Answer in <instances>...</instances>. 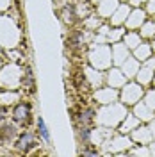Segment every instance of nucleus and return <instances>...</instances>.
Wrapping results in <instances>:
<instances>
[{"mask_svg":"<svg viewBox=\"0 0 155 157\" xmlns=\"http://www.w3.org/2000/svg\"><path fill=\"white\" fill-rule=\"evenodd\" d=\"M128 114V107L121 102L107 104L96 113V121L104 127H119L123 118Z\"/></svg>","mask_w":155,"mask_h":157,"instance_id":"obj_1","label":"nucleus"},{"mask_svg":"<svg viewBox=\"0 0 155 157\" xmlns=\"http://www.w3.org/2000/svg\"><path fill=\"white\" fill-rule=\"evenodd\" d=\"M89 64L96 70H107L112 64V47H109L105 43H98L87 54Z\"/></svg>","mask_w":155,"mask_h":157,"instance_id":"obj_2","label":"nucleus"},{"mask_svg":"<svg viewBox=\"0 0 155 157\" xmlns=\"http://www.w3.org/2000/svg\"><path fill=\"white\" fill-rule=\"evenodd\" d=\"M0 86L2 89L16 91L23 86V70L18 64H6L0 68Z\"/></svg>","mask_w":155,"mask_h":157,"instance_id":"obj_3","label":"nucleus"},{"mask_svg":"<svg viewBox=\"0 0 155 157\" xmlns=\"http://www.w3.org/2000/svg\"><path fill=\"white\" fill-rule=\"evenodd\" d=\"M146 89L143 84H139L137 80H128L123 88L119 89V102L125 104L127 107H134L137 102H141L145 97Z\"/></svg>","mask_w":155,"mask_h":157,"instance_id":"obj_4","label":"nucleus"},{"mask_svg":"<svg viewBox=\"0 0 155 157\" xmlns=\"http://www.w3.org/2000/svg\"><path fill=\"white\" fill-rule=\"evenodd\" d=\"M11 118L18 127H29L32 120V105L29 100H18L11 109Z\"/></svg>","mask_w":155,"mask_h":157,"instance_id":"obj_5","label":"nucleus"},{"mask_svg":"<svg viewBox=\"0 0 155 157\" xmlns=\"http://www.w3.org/2000/svg\"><path fill=\"white\" fill-rule=\"evenodd\" d=\"M4 36H7V48H14L18 45L20 32L18 27L14 25V21L11 18H4L0 16V43H4Z\"/></svg>","mask_w":155,"mask_h":157,"instance_id":"obj_6","label":"nucleus"},{"mask_svg":"<svg viewBox=\"0 0 155 157\" xmlns=\"http://www.w3.org/2000/svg\"><path fill=\"white\" fill-rule=\"evenodd\" d=\"M36 134L30 132V130H21L16 139H14V145L13 147L18 150L20 154H30V150L36 147Z\"/></svg>","mask_w":155,"mask_h":157,"instance_id":"obj_7","label":"nucleus"},{"mask_svg":"<svg viewBox=\"0 0 155 157\" xmlns=\"http://www.w3.org/2000/svg\"><path fill=\"white\" fill-rule=\"evenodd\" d=\"M153 75H155V57L146 59L145 63H141L139 71L136 75V80L143 86H150L153 82Z\"/></svg>","mask_w":155,"mask_h":157,"instance_id":"obj_8","label":"nucleus"},{"mask_svg":"<svg viewBox=\"0 0 155 157\" xmlns=\"http://www.w3.org/2000/svg\"><path fill=\"white\" fill-rule=\"evenodd\" d=\"M148 20V11L146 9H141V7H136V9L130 11V14L127 16V21H125V29L128 30H137L141 29V25Z\"/></svg>","mask_w":155,"mask_h":157,"instance_id":"obj_9","label":"nucleus"},{"mask_svg":"<svg viewBox=\"0 0 155 157\" xmlns=\"http://www.w3.org/2000/svg\"><path fill=\"white\" fill-rule=\"evenodd\" d=\"M119 98V91L116 88H98V91L95 93V100H96L100 105H107V104H112V102H118Z\"/></svg>","mask_w":155,"mask_h":157,"instance_id":"obj_10","label":"nucleus"},{"mask_svg":"<svg viewBox=\"0 0 155 157\" xmlns=\"http://www.w3.org/2000/svg\"><path fill=\"white\" fill-rule=\"evenodd\" d=\"M105 80H107V84H109L111 88L121 89L127 82H128V77L123 73V70L121 68H111L109 70V73H107Z\"/></svg>","mask_w":155,"mask_h":157,"instance_id":"obj_11","label":"nucleus"},{"mask_svg":"<svg viewBox=\"0 0 155 157\" xmlns=\"http://www.w3.org/2000/svg\"><path fill=\"white\" fill-rule=\"evenodd\" d=\"M87 39H89V36H87L86 30H82V29L71 30L68 41H66V47H70L71 50H78V48H82V47L87 43Z\"/></svg>","mask_w":155,"mask_h":157,"instance_id":"obj_12","label":"nucleus"},{"mask_svg":"<svg viewBox=\"0 0 155 157\" xmlns=\"http://www.w3.org/2000/svg\"><path fill=\"white\" fill-rule=\"evenodd\" d=\"M130 57V48L127 47L123 41H118V43H112V63L116 66H121L125 63V59Z\"/></svg>","mask_w":155,"mask_h":157,"instance_id":"obj_13","label":"nucleus"},{"mask_svg":"<svg viewBox=\"0 0 155 157\" xmlns=\"http://www.w3.org/2000/svg\"><path fill=\"white\" fill-rule=\"evenodd\" d=\"M119 0H100L96 4V11H98V16L102 18H111L114 14V11L119 7Z\"/></svg>","mask_w":155,"mask_h":157,"instance_id":"obj_14","label":"nucleus"},{"mask_svg":"<svg viewBox=\"0 0 155 157\" xmlns=\"http://www.w3.org/2000/svg\"><path fill=\"white\" fill-rule=\"evenodd\" d=\"M71 113H73V120L77 121L78 125H91L96 120V111L93 107H84V109H80L78 113H75V111H71Z\"/></svg>","mask_w":155,"mask_h":157,"instance_id":"obj_15","label":"nucleus"},{"mask_svg":"<svg viewBox=\"0 0 155 157\" xmlns=\"http://www.w3.org/2000/svg\"><path fill=\"white\" fill-rule=\"evenodd\" d=\"M18 136L16 123H0V143H13Z\"/></svg>","mask_w":155,"mask_h":157,"instance_id":"obj_16","label":"nucleus"},{"mask_svg":"<svg viewBox=\"0 0 155 157\" xmlns=\"http://www.w3.org/2000/svg\"><path fill=\"white\" fill-rule=\"evenodd\" d=\"M130 14V7L127 6V4H119V7L114 11V14L111 16V23L114 25V27H125V21H127V16Z\"/></svg>","mask_w":155,"mask_h":157,"instance_id":"obj_17","label":"nucleus"},{"mask_svg":"<svg viewBox=\"0 0 155 157\" xmlns=\"http://www.w3.org/2000/svg\"><path fill=\"white\" fill-rule=\"evenodd\" d=\"M134 114H136L141 121H146V123H148V121H152L155 118V111H152V109L141 100V102H137L136 105H134Z\"/></svg>","mask_w":155,"mask_h":157,"instance_id":"obj_18","label":"nucleus"},{"mask_svg":"<svg viewBox=\"0 0 155 157\" xmlns=\"http://www.w3.org/2000/svg\"><path fill=\"white\" fill-rule=\"evenodd\" d=\"M130 134H132V139H134V141H137V143H143V145H145V143H148V141L153 137V132H152V128L148 127V125H139V127L134 128Z\"/></svg>","mask_w":155,"mask_h":157,"instance_id":"obj_19","label":"nucleus"},{"mask_svg":"<svg viewBox=\"0 0 155 157\" xmlns=\"http://www.w3.org/2000/svg\"><path fill=\"white\" fill-rule=\"evenodd\" d=\"M139 125H141V120H139L136 114H130V113H128V114L123 118V121L119 123V132H121V134H130V132H132L134 128H137Z\"/></svg>","mask_w":155,"mask_h":157,"instance_id":"obj_20","label":"nucleus"},{"mask_svg":"<svg viewBox=\"0 0 155 157\" xmlns=\"http://www.w3.org/2000/svg\"><path fill=\"white\" fill-rule=\"evenodd\" d=\"M139 66H141V63H139L136 57H127L125 63H123L119 68L123 70V73H125L128 78H136L137 71H139Z\"/></svg>","mask_w":155,"mask_h":157,"instance_id":"obj_21","label":"nucleus"},{"mask_svg":"<svg viewBox=\"0 0 155 157\" xmlns=\"http://www.w3.org/2000/svg\"><path fill=\"white\" fill-rule=\"evenodd\" d=\"M132 52H134V57H136L139 63H145L146 59L152 57V52H153V48H152V43H146V41H143V43H141V45H137Z\"/></svg>","mask_w":155,"mask_h":157,"instance_id":"obj_22","label":"nucleus"},{"mask_svg":"<svg viewBox=\"0 0 155 157\" xmlns=\"http://www.w3.org/2000/svg\"><path fill=\"white\" fill-rule=\"evenodd\" d=\"M123 43L130 50H134L137 45L143 43V36L139 34V30H127L125 34H123Z\"/></svg>","mask_w":155,"mask_h":157,"instance_id":"obj_23","label":"nucleus"},{"mask_svg":"<svg viewBox=\"0 0 155 157\" xmlns=\"http://www.w3.org/2000/svg\"><path fill=\"white\" fill-rule=\"evenodd\" d=\"M139 34L143 36V39H153L155 38V20L153 18H148L141 25V30H139Z\"/></svg>","mask_w":155,"mask_h":157,"instance_id":"obj_24","label":"nucleus"},{"mask_svg":"<svg viewBox=\"0 0 155 157\" xmlns=\"http://www.w3.org/2000/svg\"><path fill=\"white\" fill-rule=\"evenodd\" d=\"M77 18L78 16H77V9H75V6H66L64 9L61 11V20H62L66 25H73Z\"/></svg>","mask_w":155,"mask_h":157,"instance_id":"obj_25","label":"nucleus"},{"mask_svg":"<svg viewBox=\"0 0 155 157\" xmlns=\"http://www.w3.org/2000/svg\"><path fill=\"white\" fill-rule=\"evenodd\" d=\"M20 100V95L14 91L13 93V89H4L2 93H0V104H4V105H9V104H16Z\"/></svg>","mask_w":155,"mask_h":157,"instance_id":"obj_26","label":"nucleus"},{"mask_svg":"<svg viewBox=\"0 0 155 157\" xmlns=\"http://www.w3.org/2000/svg\"><path fill=\"white\" fill-rule=\"evenodd\" d=\"M36 127H38V136L45 141V143H50V132H48V127L45 123V120L41 116L36 118Z\"/></svg>","mask_w":155,"mask_h":157,"instance_id":"obj_27","label":"nucleus"},{"mask_svg":"<svg viewBox=\"0 0 155 157\" xmlns=\"http://www.w3.org/2000/svg\"><path fill=\"white\" fill-rule=\"evenodd\" d=\"M21 88L29 89V91H34V88H36L34 73H32V68L30 66H25V70H23V86Z\"/></svg>","mask_w":155,"mask_h":157,"instance_id":"obj_28","label":"nucleus"},{"mask_svg":"<svg viewBox=\"0 0 155 157\" xmlns=\"http://www.w3.org/2000/svg\"><path fill=\"white\" fill-rule=\"evenodd\" d=\"M93 132L95 130L91 128V125H78V128H77V136L82 143H89L91 137H93Z\"/></svg>","mask_w":155,"mask_h":157,"instance_id":"obj_29","label":"nucleus"},{"mask_svg":"<svg viewBox=\"0 0 155 157\" xmlns=\"http://www.w3.org/2000/svg\"><path fill=\"white\" fill-rule=\"evenodd\" d=\"M143 102H145L148 107L155 111V89H150V91H146L145 97H143Z\"/></svg>","mask_w":155,"mask_h":157,"instance_id":"obj_30","label":"nucleus"},{"mask_svg":"<svg viewBox=\"0 0 155 157\" xmlns=\"http://www.w3.org/2000/svg\"><path fill=\"white\" fill-rule=\"evenodd\" d=\"M78 154H80V155H98L100 152H98V148L93 150V148H86V145H84V150H80Z\"/></svg>","mask_w":155,"mask_h":157,"instance_id":"obj_31","label":"nucleus"},{"mask_svg":"<svg viewBox=\"0 0 155 157\" xmlns=\"http://www.w3.org/2000/svg\"><path fill=\"white\" fill-rule=\"evenodd\" d=\"M6 118H7V107L4 104H0V123H4Z\"/></svg>","mask_w":155,"mask_h":157,"instance_id":"obj_32","label":"nucleus"},{"mask_svg":"<svg viewBox=\"0 0 155 157\" xmlns=\"http://www.w3.org/2000/svg\"><path fill=\"white\" fill-rule=\"evenodd\" d=\"M146 11L152 13V14H155V0H148V2H146Z\"/></svg>","mask_w":155,"mask_h":157,"instance_id":"obj_33","label":"nucleus"},{"mask_svg":"<svg viewBox=\"0 0 155 157\" xmlns=\"http://www.w3.org/2000/svg\"><path fill=\"white\" fill-rule=\"evenodd\" d=\"M146 2H148V0H130V4H132L134 7H139V6H143Z\"/></svg>","mask_w":155,"mask_h":157,"instance_id":"obj_34","label":"nucleus"},{"mask_svg":"<svg viewBox=\"0 0 155 157\" xmlns=\"http://www.w3.org/2000/svg\"><path fill=\"white\" fill-rule=\"evenodd\" d=\"M87 2H91L93 6H96V4H98V2H100V0H87Z\"/></svg>","mask_w":155,"mask_h":157,"instance_id":"obj_35","label":"nucleus"},{"mask_svg":"<svg viewBox=\"0 0 155 157\" xmlns=\"http://www.w3.org/2000/svg\"><path fill=\"white\" fill-rule=\"evenodd\" d=\"M152 48H153V52H155V38L152 39Z\"/></svg>","mask_w":155,"mask_h":157,"instance_id":"obj_36","label":"nucleus"},{"mask_svg":"<svg viewBox=\"0 0 155 157\" xmlns=\"http://www.w3.org/2000/svg\"><path fill=\"white\" fill-rule=\"evenodd\" d=\"M152 84H153V86H155V75H153V82H152Z\"/></svg>","mask_w":155,"mask_h":157,"instance_id":"obj_37","label":"nucleus"},{"mask_svg":"<svg viewBox=\"0 0 155 157\" xmlns=\"http://www.w3.org/2000/svg\"><path fill=\"white\" fill-rule=\"evenodd\" d=\"M0 64H2V63H0Z\"/></svg>","mask_w":155,"mask_h":157,"instance_id":"obj_38","label":"nucleus"}]
</instances>
